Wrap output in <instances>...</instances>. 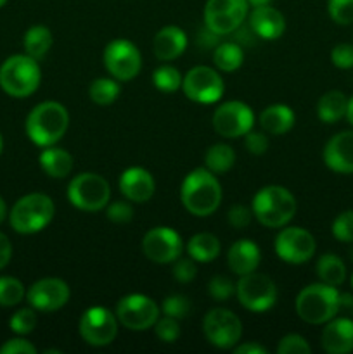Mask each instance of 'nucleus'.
<instances>
[{"instance_id":"25","label":"nucleus","mask_w":353,"mask_h":354,"mask_svg":"<svg viewBox=\"0 0 353 354\" xmlns=\"http://www.w3.org/2000/svg\"><path fill=\"white\" fill-rule=\"evenodd\" d=\"M294 111L286 104H272L260 114V127L265 133L284 135L294 127Z\"/></svg>"},{"instance_id":"2","label":"nucleus","mask_w":353,"mask_h":354,"mask_svg":"<svg viewBox=\"0 0 353 354\" xmlns=\"http://www.w3.org/2000/svg\"><path fill=\"white\" fill-rule=\"evenodd\" d=\"M69 113L57 100H45L35 106L26 118V135L38 147L55 145L66 135Z\"/></svg>"},{"instance_id":"20","label":"nucleus","mask_w":353,"mask_h":354,"mask_svg":"<svg viewBox=\"0 0 353 354\" xmlns=\"http://www.w3.org/2000/svg\"><path fill=\"white\" fill-rule=\"evenodd\" d=\"M118 185H120V192L123 194L125 199L137 204L147 203L154 196L156 190V182L152 175L141 166H132V168L125 169Z\"/></svg>"},{"instance_id":"15","label":"nucleus","mask_w":353,"mask_h":354,"mask_svg":"<svg viewBox=\"0 0 353 354\" xmlns=\"http://www.w3.org/2000/svg\"><path fill=\"white\" fill-rule=\"evenodd\" d=\"M255 124V114L248 104L241 100H228L220 104L213 113V128L225 138L244 137Z\"/></svg>"},{"instance_id":"3","label":"nucleus","mask_w":353,"mask_h":354,"mask_svg":"<svg viewBox=\"0 0 353 354\" xmlns=\"http://www.w3.org/2000/svg\"><path fill=\"white\" fill-rule=\"evenodd\" d=\"M251 211L263 227L282 228L296 213V199L286 187L266 185L253 197Z\"/></svg>"},{"instance_id":"27","label":"nucleus","mask_w":353,"mask_h":354,"mask_svg":"<svg viewBox=\"0 0 353 354\" xmlns=\"http://www.w3.org/2000/svg\"><path fill=\"white\" fill-rule=\"evenodd\" d=\"M346 107H348V97L339 90H329L318 99L317 116L322 123H338L346 116Z\"/></svg>"},{"instance_id":"34","label":"nucleus","mask_w":353,"mask_h":354,"mask_svg":"<svg viewBox=\"0 0 353 354\" xmlns=\"http://www.w3.org/2000/svg\"><path fill=\"white\" fill-rule=\"evenodd\" d=\"M182 75L176 68L173 66H159L158 69H154L152 73V83H154L156 88L163 93H173L182 86Z\"/></svg>"},{"instance_id":"45","label":"nucleus","mask_w":353,"mask_h":354,"mask_svg":"<svg viewBox=\"0 0 353 354\" xmlns=\"http://www.w3.org/2000/svg\"><path fill=\"white\" fill-rule=\"evenodd\" d=\"M331 61L338 69H353V45L339 44L331 50Z\"/></svg>"},{"instance_id":"53","label":"nucleus","mask_w":353,"mask_h":354,"mask_svg":"<svg viewBox=\"0 0 353 354\" xmlns=\"http://www.w3.org/2000/svg\"><path fill=\"white\" fill-rule=\"evenodd\" d=\"M346 120H348V123L353 127V97H350L348 99V107H346Z\"/></svg>"},{"instance_id":"35","label":"nucleus","mask_w":353,"mask_h":354,"mask_svg":"<svg viewBox=\"0 0 353 354\" xmlns=\"http://www.w3.org/2000/svg\"><path fill=\"white\" fill-rule=\"evenodd\" d=\"M26 296L21 280L14 277H0V306L10 308L19 304Z\"/></svg>"},{"instance_id":"36","label":"nucleus","mask_w":353,"mask_h":354,"mask_svg":"<svg viewBox=\"0 0 353 354\" xmlns=\"http://www.w3.org/2000/svg\"><path fill=\"white\" fill-rule=\"evenodd\" d=\"M37 322V310H35V308H23V310L16 311V313L10 317L9 327L14 334L28 335L35 330Z\"/></svg>"},{"instance_id":"42","label":"nucleus","mask_w":353,"mask_h":354,"mask_svg":"<svg viewBox=\"0 0 353 354\" xmlns=\"http://www.w3.org/2000/svg\"><path fill=\"white\" fill-rule=\"evenodd\" d=\"M277 353L279 354H310L311 348L303 335L287 334L279 341Z\"/></svg>"},{"instance_id":"1","label":"nucleus","mask_w":353,"mask_h":354,"mask_svg":"<svg viewBox=\"0 0 353 354\" xmlns=\"http://www.w3.org/2000/svg\"><path fill=\"white\" fill-rule=\"evenodd\" d=\"M180 201L194 216H210L221 203V185L208 168H196L183 178Z\"/></svg>"},{"instance_id":"28","label":"nucleus","mask_w":353,"mask_h":354,"mask_svg":"<svg viewBox=\"0 0 353 354\" xmlns=\"http://www.w3.org/2000/svg\"><path fill=\"white\" fill-rule=\"evenodd\" d=\"M187 252L196 263H211L220 254V241L213 234L201 232L187 242Z\"/></svg>"},{"instance_id":"29","label":"nucleus","mask_w":353,"mask_h":354,"mask_svg":"<svg viewBox=\"0 0 353 354\" xmlns=\"http://www.w3.org/2000/svg\"><path fill=\"white\" fill-rule=\"evenodd\" d=\"M52 44H54V38H52V31L48 30L47 26H42V24H37V26H31L30 30L24 33L23 45L24 52H26L30 57L44 59L45 55L51 50Z\"/></svg>"},{"instance_id":"56","label":"nucleus","mask_w":353,"mask_h":354,"mask_svg":"<svg viewBox=\"0 0 353 354\" xmlns=\"http://www.w3.org/2000/svg\"><path fill=\"white\" fill-rule=\"evenodd\" d=\"M2 149H3V138L2 135H0V154H2Z\"/></svg>"},{"instance_id":"50","label":"nucleus","mask_w":353,"mask_h":354,"mask_svg":"<svg viewBox=\"0 0 353 354\" xmlns=\"http://www.w3.org/2000/svg\"><path fill=\"white\" fill-rule=\"evenodd\" d=\"M234 33H235V41H237L241 47H242V45H246V47H251V45L255 44L256 38H258V37H256L255 31L251 30V26L244 28L242 24L237 28V30L234 31Z\"/></svg>"},{"instance_id":"4","label":"nucleus","mask_w":353,"mask_h":354,"mask_svg":"<svg viewBox=\"0 0 353 354\" xmlns=\"http://www.w3.org/2000/svg\"><path fill=\"white\" fill-rule=\"evenodd\" d=\"M338 287L327 283H310L296 296V313L310 325H324L341 311Z\"/></svg>"},{"instance_id":"7","label":"nucleus","mask_w":353,"mask_h":354,"mask_svg":"<svg viewBox=\"0 0 353 354\" xmlns=\"http://www.w3.org/2000/svg\"><path fill=\"white\" fill-rule=\"evenodd\" d=\"M111 197V187L104 176L97 173H80L69 182L68 199L76 209L93 213L107 206Z\"/></svg>"},{"instance_id":"43","label":"nucleus","mask_w":353,"mask_h":354,"mask_svg":"<svg viewBox=\"0 0 353 354\" xmlns=\"http://www.w3.org/2000/svg\"><path fill=\"white\" fill-rule=\"evenodd\" d=\"M106 216L113 223H130L132 218H134V207H132L130 201H114L106 206Z\"/></svg>"},{"instance_id":"9","label":"nucleus","mask_w":353,"mask_h":354,"mask_svg":"<svg viewBox=\"0 0 353 354\" xmlns=\"http://www.w3.org/2000/svg\"><path fill=\"white\" fill-rule=\"evenodd\" d=\"M102 61L107 73L118 82H130L141 73L142 68L141 50L137 45L125 38H118L106 45Z\"/></svg>"},{"instance_id":"6","label":"nucleus","mask_w":353,"mask_h":354,"mask_svg":"<svg viewBox=\"0 0 353 354\" xmlns=\"http://www.w3.org/2000/svg\"><path fill=\"white\" fill-rule=\"evenodd\" d=\"M55 214L54 201L40 192L28 194L17 199L9 213L10 227L23 235L38 234L52 221Z\"/></svg>"},{"instance_id":"23","label":"nucleus","mask_w":353,"mask_h":354,"mask_svg":"<svg viewBox=\"0 0 353 354\" xmlns=\"http://www.w3.org/2000/svg\"><path fill=\"white\" fill-rule=\"evenodd\" d=\"M262 252L260 248L249 239H239L230 245L227 252V265L235 275H246L258 268Z\"/></svg>"},{"instance_id":"30","label":"nucleus","mask_w":353,"mask_h":354,"mask_svg":"<svg viewBox=\"0 0 353 354\" xmlns=\"http://www.w3.org/2000/svg\"><path fill=\"white\" fill-rule=\"evenodd\" d=\"M242 62H244V50L237 41H224L213 48V64L220 71H237Z\"/></svg>"},{"instance_id":"41","label":"nucleus","mask_w":353,"mask_h":354,"mask_svg":"<svg viewBox=\"0 0 353 354\" xmlns=\"http://www.w3.org/2000/svg\"><path fill=\"white\" fill-rule=\"evenodd\" d=\"M208 292L215 301H228L235 294V283L228 277L217 275L208 283Z\"/></svg>"},{"instance_id":"16","label":"nucleus","mask_w":353,"mask_h":354,"mask_svg":"<svg viewBox=\"0 0 353 354\" xmlns=\"http://www.w3.org/2000/svg\"><path fill=\"white\" fill-rule=\"evenodd\" d=\"M275 254L291 265H301L314 258L317 242L314 235L301 227H286L275 237Z\"/></svg>"},{"instance_id":"5","label":"nucleus","mask_w":353,"mask_h":354,"mask_svg":"<svg viewBox=\"0 0 353 354\" xmlns=\"http://www.w3.org/2000/svg\"><path fill=\"white\" fill-rule=\"evenodd\" d=\"M42 82V71L37 59L28 54L7 57L0 66V88L10 97L24 99L37 92Z\"/></svg>"},{"instance_id":"32","label":"nucleus","mask_w":353,"mask_h":354,"mask_svg":"<svg viewBox=\"0 0 353 354\" xmlns=\"http://www.w3.org/2000/svg\"><path fill=\"white\" fill-rule=\"evenodd\" d=\"M235 162V152L227 144H215L204 154V165L215 175H224L232 169Z\"/></svg>"},{"instance_id":"8","label":"nucleus","mask_w":353,"mask_h":354,"mask_svg":"<svg viewBox=\"0 0 353 354\" xmlns=\"http://www.w3.org/2000/svg\"><path fill=\"white\" fill-rule=\"evenodd\" d=\"M235 296L242 308L253 313H263L275 304L277 287L269 275L255 270L241 275L239 282L235 283Z\"/></svg>"},{"instance_id":"19","label":"nucleus","mask_w":353,"mask_h":354,"mask_svg":"<svg viewBox=\"0 0 353 354\" xmlns=\"http://www.w3.org/2000/svg\"><path fill=\"white\" fill-rule=\"evenodd\" d=\"M324 162L331 171L339 175L353 173V130L336 133L324 147Z\"/></svg>"},{"instance_id":"55","label":"nucleus","mask_w":353,"mask_h":354,"mask_svg":"<svg viewBox=\"0 0 353 354\" xmlns=\"http://www.w3.org/2000/svg\"><path fill=\"white\" fill-rule=\"evenodd\" d=\"M272 0H248V3L251 7H262V6H270Z\"/></svg>"},{"instance_id":"52","label":"nucleus","mask_w":353,"mask_h":354,"mask_svg":"<svg viewBox=\"0 0 353 354\" xmlns=\"http://www.w3.org/2000/svg\"><path fill=\"white\" fill-rule=\"evenodd\" d=\"M232 351L235 354H266L269 353V349L263 348V346L258 344V342H246V344L234 346Z\"/></svg>"},{"instance_id":"48","label":"nucleus","mask_w":353,"mask_h":354,"mask_svg":"<svg viewBox=\"0 0 353 354\" xmlns=\"http://www.w3.org/2000/svg\"><path fill=\"white\" fill-rule=\"evenodd\" d=\"M37 353V348L31 344L30 341L23 337L9 339L6 344L0 348V354H35Z\"/></svg>"},{"instance_id":"11","label":"nucleus","mask_w":353,"mask_h":354,"mask_svg":"<svg viewBox=\"0 0 353 354\" xmlns=\"http://www.w3.org/2000/svg\"><path fill=\"white\" fill-rule=\"evenodd\" d=\"M118 318L104 306H92L82 315L78 332L83 341L93 348H104L116 339Z\"/></svg>"},{"instance_id":"10","label":"nucleus","mask_w":353,"mask_h":354,"mask_svg":"<svg viewBox=\"0 0 353 354\" xmlns=\"http://www.w3.org/2000/svg\"><path fill=\"white\" fill-rule=\"evenodd\" d=\"M114 315L128 330L144 332L154 327L159 318V308L151 297L144 294H128L118 301Z\"/></svg>"},{"instance_id":"14","label":"nucleus","mask_w":353,"mask_h":354,"mask_svg":"<svg viewBox=\"0 0 353 354\" xmlns=\"http://www.w3.org/2000/svg\"><path fill=\"white\" fill-rule=\"evenodd\" d=\"M203 332L210 344L220 349H232L242 335V324L235 313L225 308H215L204 317Z\"/></svg>"},{"instance_id":"39","label":"nucleus","mask_w":353,"mask_h":354,"mask_svg":"<svg viewBox=\"0 0 353 354\" xmlns=\"http://www.w3.org/2000/svg\"><path fill=\"white\" fill-rule=\"evenodd\" d=\"M332 235L336 241L353 244V211H343L332 221Z\"/></svg>"},{"instance_id":"31","label":"nucleus","mask_w":353,"mask_h":354,"mask_svg":"<svg viewBox=\"0 0 353 354\" xmlns=\"http://www.w3.org/2000/svg\"><path fill=\"white\" fill-rule=\"evenodd\" d=\"M317 275L327 286H341L346 280V265L338 254H324L317 259Z\"/></svg>"},{"instance_id":"49","label":"nucleus","mask_w":353,"mask_h":354,"mask_svg":"<svg viewBox=\"0 0 353 354\" xmlns=\"http://www.w3.org/2000/svg\"><path fill=\"white\" fill-rule=\"evenodd\" d=\"M10 258H12V244H10L9 237L0 232V270L9 265Z\"/></svg>"},{"instance_id":"26","label":"nucleus","mask_w":353,"mask_h":354,"mask_svg":"<svg viewBox=\"0 0 353 354\" xmlns=\"http://www.w3.org/2000/svg\"><path fill=\"white\" fill-rule=\"evenodd\" d=\"M38 161L45 175L51 178H66L73 171V156L64 149L54 147V145L44 147Z\"/></svg>"},{"instance_id":"54","label":"nucleus","mask_w":353,"mask_h":354,"mask_svg":"<svg viewBox=\"0 0 353 354\" xmlns=\"http://www.w3.org/2000/svg\"><path fill=\"white\" fill-rule=\"evenodd\" d=\"M6 218H7V204H6V201L0 197V223H2Z\"/></svg>"},{"instance_id":"18","label":"nucleus","mask_w":353,"mask_h":354,"mask_svg":"<svg viewBox=\"0 0 353 354\" xmlns=\"http://www.w3.org/2000/svg\"><path fill=\"white\" fill-rule=\"evenodd\" d=\"M69 296H71V290H69L68 283L61 279H54V277L37 280L26 292L30 306L42 313H52V311L61 310L62 306L68 304Z\"/></svg>"},{"instance_id":"51","label":"nucleus","mask_w":353,"mask_h":354,"mask_svg":"<svg viewBox=\"0 0 353 354\" xmlns=\"http://www.w3.org/2000/svg\"><path fill=\"white\" fill-rule=\"evenodd\" d=\"M218 41H220V35L215 33V31H211L210 28L206 26V30L201 31L199 37H197V44L201 45V47H217Z\"/></svg>"},{"instance_id":"58","label":"nucleus","mask_w":353,"mask_h":354,"mask_svg":"<svg viewBox=\"0 0 353 354\" xmlns=\"http://www.w3.org/2000/svg\"><path fill=\"white\" fill-rule=\"evenodd\" d=\"M6 2H7V0H0V7H2V6H6Z\"/></svg>"},{"instance_id":"13","label":"nucleus","mask_w":353,"mask_h":354,"mask_svg":"<svg viewBox=\"0 0 353 354\" xmlns=\"http://www.w3.org/2000/svg\"><path fill=\"white\" fill-rule=\"evenodd\" d=\"M248 0H208L204 6V24L220 37L230 35L244 24Z\"/></svg>"},{"instance_id":"17","label":"nucleus","mask_w":353,"mask_h":354,"mask_svg":"<svg viewBox=\"0 0 353 354\" xmlns=\"http://www.w3.org/2000/svg\"><path fill=\"white\" fill-rule=\"evenodd\" d=\"M142 251L149 261L168 265L182 256L183 242L173 228L154 227L142 239Z\"/></svg>"},{"instance_id":"33","label":"nucleus","mask_w":353,"mask_h":354,"mask_svg":"<svg viewBox=\"0 0 353 354\" xmlns=\"http://www.w3.org/2000/svg\"><path fill=\"white\" fill-rule=\"evenodd\" d=\"M120 95V83L116 78H97L90 83L89 97L97 106H111Z\"/></svg>"},{"instance_id":"57","label":"nucleus","mask_w":353,"mask_h":354,"mask_svg":"<svg viewBox=\"0 0 353 354\" xmlns=\"http://www.w3.org/2000/svg\"><path fill=\"white\" fill-rule=\"evenodd\" d=\"M348 254H350V258H352V261H353V248L350 249V252H348Z\"/></svg>"},{"instance_id":"47","label":"nucleus","mask_w":353,"mask_h":354,"mask_svg":"<svg viewBox=\"0 0 353 354\" xmlns=\"http://www.w3.org/2000/svg\"><path fill=\"white\" fill-rule=\"evenodd\" d=\"M251 218H253V211L249 209V207L242 206V204H235V206H232L227 214L228 223H230L234 228H237V230L248 227V225L251 223Z\"/></svg>"},{"instance_id":"24","label":"nucleus","mask_w":353,"mask_h":354,"mask_svg":"<svg viewBox=\"0 0 353 354\" xmlns=\"http://www.w3.org/2000/svg\"><path fill=\"white\" fill-rule=\"evenodd\" d=\"M187 47V35L179 26H165L156 33L152 50L159 61H173L180 57Z\"/></svg>"},{"instance_id":"37","label":"nucleus","mask_w":353,"mask_h":354,"mask_svg":"<svg viewBox=\"0 0 353 354\" xmlns=\"http://www.w3.org/2000/svg\"><path fill=\"white\" fill-rule=\"evenodd\" d=\"M190 308H192V304H190L189 297L182 296V294H172L163 301V313L166 317L175 318V320L185 318L190 313Z\"/></svg>"},{"instance_id":"44","label":"nucleus","mask_w":353,"mask_h":354,"mask_svg":"<svg viewBox=\"0 0 353 354\" xmlns=\"http://www.w3.org/2000/svg\"><path fill=\"white\" fill-rule=\"evenodd\" d=\"M172 272H173V277H175V280H179L180 283L192 282L197 275L196 261H194L190 256L189 258H182V256H180L179 259H175V261H173Z\"/></svg>"},{"instance_id":"21","label":"nucleus","mask_w":353,"mask_h":354,"mask_svg":"<svg viewBox=\"0 0 353 354\" xmlns=\"http://www.w3.org/2000/svg\"><path fill=\"white\" fill-rule=\"evenodd\" d=\"M322 348L329 354H350L353 351V320L352 318H332L322 330Z\"/></svg>"},{"instance_id":"59","label":"nucleus","mask_w":353,"mask_h":354,"mask_svg":"<svg viewBox=\"0 0 353 354\" xmlns=\"http://www.w3.org/2000/svg\"><path fill=\"white\" fill-rule=\"evenodd\" d=\"M352 289H353V273H352Z\"/></svg>"},{"instance_id":"40","label":"nucleus","mask_w":353,"mask_h":354,"mask_svg":"<svg viewBox=\"0 0 353 354\" xmlns=\"http://www.w3.org/2000/svg\"><path fill=\"white\" fill-rule=\"evenodd\" d=\"M154 332L159 341L166 342V344H173L180 337L179 320L165 315V318H158V322L154 324Z\"/></svg>"},{"instance_id":"22","label":"nucleus","mask_w":353,"mask_h":354,"mask_svg":"<svg viewBox=\"0 0 353 354\" xmlns=\"http://www.w3.org/2000/svg\"><path fill=\"white\" fill-rule=\"evenodd\" d=\"M249 26L262 40H277L286 31V19L272 6L253 7L249 14Z\"/></svg>"},{"instance_id":"12","label":"nucleus","mask_w":353,"mask_h":354,"mask_svg":"<svg viewBox=\"0 0 353 354\" xmlns=\"http://www.w3.org/2000/svg\"><path fill=\"white\" fill-rule=\"evenodd\" d=\"M182 90L192 102L215 104L224 95L225 85L217 69L210 66H196L183 76Z\"/></svg>"},{"instance_id":"46","label":"nucleus","mask_w":353,"mask_h":354,"mask_svg":"<svg viewBox=\"0 0 353 354\" xmlns=\"http://www.w3.org/2000/svg\"><path fill=\"white\" fill-rule=\"evenodd\" d=\"M244 147L255 156L265 154L266 149H269V137L265 135V131L249 130L244 135Z\"/></svg>"},{"instance_id":"38","label":"nucleus","mask_w":353,"mask_h":354,"mask_svg":"<svg viewBox=\"0 0 353 354\" xmlns=\"http://www.w3.org/2000/svg\"><path fill=\"white\" fill-rule=\"evenodd\" d=\"M327 12L336 24L348 26L353 23V0H327Z\"/></svg>"}]
</instances>
